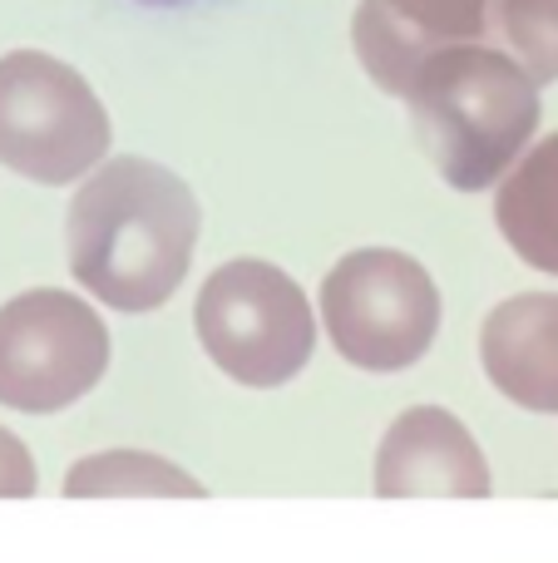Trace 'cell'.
Masks as SVG:
<instances>
[{
	"mask_svg": "<svg viewBox=\"0 0 558 563\" xmlns=\"http://www.w3.org/2000/svg\"><path fill=\"white\" fill-rule=\"evenodd\" d=\"M203 213L174 168L119 154L89 168L65 213L75 282L114 311H154L183 287Z\"/></svg>",
	"mask_w": 558,
	"mask_h": 563,
	"instance_id": "obj_1",
	"label": "cell"
},
{
	"mask_svg": "<svg viewBox=\"0 0 558 563\" xmlns=\"http://www.w3.org/2000/svg\"><path fill=\"white\" fill-rule=\"evenodd\" d=\"M411 124L455 194L500 184L539 129V79L500 40H455L405 89Z\"/></svg>",
	"mask_w": 558,
	"mask_h": 563,
	"instance_id": "obj_2",
	"label": "cell"
},
{
	"mask_svg": "<svg viewBox=\"0 0 558 563\" xmlns=\"http://www.w3.org/2000/svg\"><path fill=\"white\" fill-rule=\"evenodd\" d=\"M193 327L208 361L247 390H277L297 380L316 351L306 291L263 257L217 267L193 301Z\"/></svg>",
	"mask_w": 558,
	"mask_h": 563,
	"instance_id": "obj_3",
	"label": "cell"
},
{
	"mask_svg": "<svg viewBox=\"0 0 558 563\" xmlns=\"http://www.w3.org/2000/svg\"><path fill=\"white\" fill-rule=\"evenodd\" d=\"M109 154V114L89 79L45 49L0 55V164L45 188L79 184Z\"/></svg>",
	"mask_w": 558,
	"mask_h": 563,
	"instance_id": "obj_4",
	"label": "cell"
},
{
	"mask_svg": "<svg viewBox=\"0 0 558 563\" xmlns=\"http://www.w3.org/2000/svg\"><path fill=\"white\" fill-rule=\"evenodd\" d=\"M440 287L395 247H356L322 282V327L356 371H405L440 336Z\"/></svg>",
	"mask_w": 558,
	"mask_h": 563,
	"instance_id": "obj_5",
	"label": "cell"
},
{
	"mask_svg": "<svg viewBox=\"0 0 558 563\" xmlns=\"http://www.w3.org/2000/svg\"><path fill=\"white\" fill-rule=\"evenodd\" d=\"M109 371V327L75 291L35 287L0 307V406L55 416Z\"/></svg>",
	"mask_w": 558,
	"mask_h": 563,
	"instance_id": "obj_6",
	"label": "cell"
},
{
	"mask_svg": "<svg viewBox=\"0 0 558 563\" xmlns=\"http://www.w3.org/2000/svg\"><path fill=\"white\" fill-rule=\"evenodd\" d=\"M494 0H361L351 15V45L376 89L405 99L411 79L440 45L490 40Z\"/></svg>",
	"mask_w": 558,
	"mask_h": 563,
	"instance_id": "obj_7",
	"label": "cell"
},
{
	"mask_svg": "<svg viewBox=\"0 0 558 563\" xmlns=\"http://www.w3.org/2000/svg\"><path fill=\"white\" fill-rule=\"evenodd\" d=\"M490 489V460L480 440L440 406L405 410L376 450V495L381 499H484Z\"/></svg>",
	"mask_w": 558,
	"mask_h": 563,
	"instance_id": "obj_8",
	"label": "cell"
},
{
	"mask_svg": "<svg viewBox=\"0 0 558 563\" xmlns=\"http://www.w3.org/2000/svg\"><path fill=\"white\" fill-rule=\"evenodd\" d=\"M480 361L490 386L534 416H558V291H520L484 317Z\"/></svg>",
	"mask_w": 558,
	"mask_h": 563,
	"instance_id": "obj_9",
	"label": "cell"
},
{
	"mask_svg": "<svg viewBox=\"0 0 558 563\" xmlns=\"http://www.w3.org/2000/svg\"><path fill=\"white\" fill-rule=\"evenodd\" d=\"M494 223L520 263L558 277V129L504 174L494 194Z\"/></svg>",
	"mask_w": 558,
	"mask_h": 563,
	"instance_id": "obj_10",
	"label": "cell"
},
{
	"mask_svg": "<svg viewBox=\"0 0 558 563\" xmlns=\"http://www.w3.org/2000/svg\"><path fill=\"white\" fill-rule=\"evenodd\" d=\"M69 499H114V495H148V499H203L208 489L198 485L188 470H178L174 460H158L148 450H104L89 455L79 465H69L65 475Z\"/></svg>",
	"mask_w": 558,
	"mask_h": 563,
	"instance_id": "obj_11",
	"label": "cell"
},
{
	"mask_svg": "<svg viewBox=\"0 0 558 563\" xmlns=\"http://www.w3.org/2000/svg\"><path fill=\"white\" fill-rule=\"evenodd\" d=\"M490 40H500L539 85L558 79V0H494Z\"/></svg>",
	"mask_w": 558,
	"mask_h": 563,
	"instance_id": "obj_12",
	"label": "cell"
},
{
	"mask_svg": "<svg viewBox=\"0 0 558 563\" xmlns=\"http://www.w3.org/2000/svg\"><path fill=\"white\" fill-rule=\"evenodd\" d=\"M35 495V460L25 440L0 426V499H30Z\"/></svg>",
	"mask_w": 558,
	"mask_h": 563,
	"instance_id": "obj_13",
	"label": "cell"
},
{
	"mask_svg": "<svg viewBox=\"0 0 558 563\" xmlns=\"http://www.w3.org/2000/svg\"><path fill=\"white\" fill-rule=\"evenodd\" d=\"M144 5H178V0H144Z\"/></svg>",
	"mask_w": 558,
	"mask_h": 563,
	"instance_id": "obj_14",
	"label": "cell"
}]
</instances>
